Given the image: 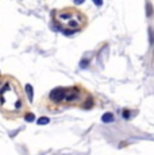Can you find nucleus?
I'll list each match as a JSON object with an SVG mask.
<instances>
[{"label": "nucleus", "instance_id": "obj_1", "mask_svg": "<svg viewBox=\"0 0 154 155\" xmlns=\"http://www.w3.org/2000/svg\"><path fill=\"white\" fill-rule=\"evenodd\" d=\"M93 97L84 86L73 85L66 88H55L47 96V108L53 112L72 107H91Z\"/></svg>", "mask_w": 154, "mask_h": 155}, {"label": "nucleus", "instance_id": "obj_4", "mask_svg": "<svg viewBox=\"0 0 154 155\" xmlns=\"http://www.w3.org/2000/svg\"><path fill=\"white\" fill-rule=\"evenodd\" d=\"M26 92L28 94V99H32V89H31V85H26Z\"/></svg>", "mask_w": 154, "mask_h": 155}, {"label": "nucleus", "instance_id": "obj_5", "mask_svg": "<svg viewBox=\"0 0 154 155\" xmlns=\"http://www.w3.org/2000/svg\"><path fill=\"white\" fill-rule=\"evenodd\" d=\"M46 123H49V119L47 117H42L41 120H38V124H46Z\"/></svg>", "mask_w": 154, "mask_h": 155}, {"label": "nucleus", "instance_id": "obj_2", "mask_svg": "<svg viewBox=\"0 0 154 155\" xmlns=\"http://www.w3.org/2000/svg\"><path fill=\"white\" fill-rule=\"evenodd\" d=\"M0 109L8 116L27 115L25 96L15 80L8 78L0 82Z\"/></svg>", "mask_w": 154, "mask_h": 155}, {"label": "nucleus", "instance_id": "obj_3", "mask_svg": "<svg viewBox=\"0 0 154 155\" xmlns=\"http://www.w3.org/2000/svg\"><path fill=\"white\" fill-rule=\"evenodd\" d=\"M53 20L57 28H60L66 34L81 31L88 25L87 15L75 7H64L55 10L53 12Z\"/></svg>", "mask_w": 154, "mask_h": 155}]
</instances>
